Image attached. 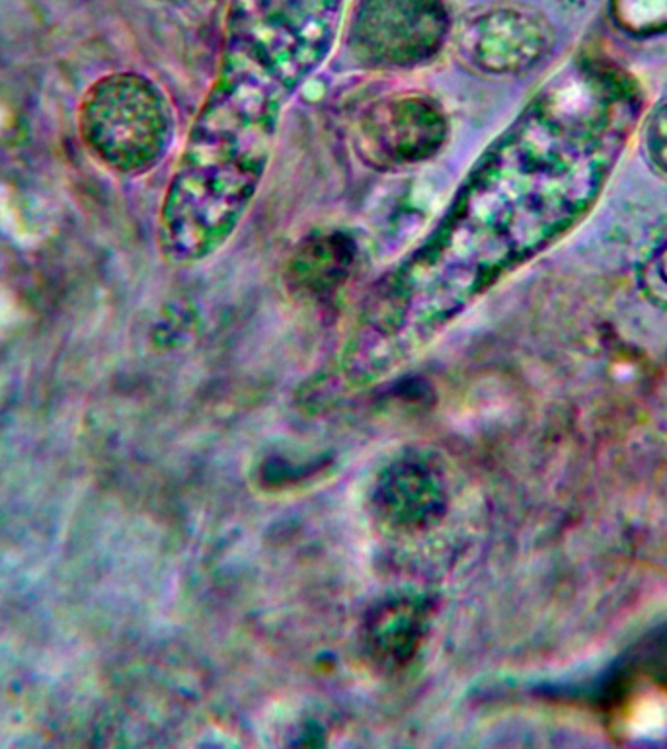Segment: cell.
I'll return each mask as SVG.
<instances>
[{
    "instance_id": "6da1fadb",
    "label": "cell",
    "mask_w": 667,
    "mask_h": 749,
    "mask_svg": "<svg viewBox=\"0 0 667 749\" xmlns=\"http://www.w3.org/2000/svg\"><path fill=\"white\" fill-rule=\"evenodd\" d=\"M344 0H229L219 66L158 214L170 264H204L235 237L289 104L334 50Z\"/></svg>"
},
{
    "instance_id": "7a4b0ae2",
    "label": "cell",
    "mask_w": 667,
    "mask_h": 749,
    "mask_svg": "<svg viewBox=\"0 0 667 749\" xmlns=\"http://www.w3.org/2000/svg\"><path fill=\"white\" fill-rule=\"evenodd\" d=\"M84 143L114 173L140 176L173 147L176 114L165 91L140 74H112L94 84L81 112Z\"/></svg>"
},
{
    "instance_id": "3957f363",
    "label": "cell",
    "mask_w": 667,
    "mask_h": 749,
    "mask_svg": "<svg viewBox=\"0 0 667 749\" xmlns=\"http://www.w3.org/2000/svg\"><path fill=\"white\" fill-rule=\"evenodd\" d=\"M451 35L444 0H359L347 51L369 71H414L434 61Z\"/></svg>"
},
{
    "instance_id": "277c9868",
    "label": "cell",
    "mask_w": 667,
    "mask_h": 749,
    "mask_svg": "<svg viewBox=\"0 0 667 749\" xmlns=\"http://www.w3.org/2000/svg\"><path fill=\"white\" fill-rule=\"evenodd\" d=\"M449 137L441 104L421 94H406L371 107L359 124L363 155L377 166L418 165L436 157Z\"/></svg>"
},
{
    "instance_id": "5b68a950",
    "label": "cell",
    "mask_w": 667,
    "mask_h": 749,
    "mask_svg": "<svg viewBox=\"0 0 667 749\" xmlns=\"http://www.w3.org/2000/svg\"><path fill=\"white\" fill-rule=\"evenodd\" d=\"M543 42L535 17L519 10H492L462 25L457 53L465 65L487 74H506L528 65Z\"/></svg>"
}]
</instances>
